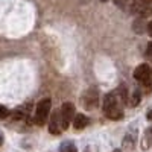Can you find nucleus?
Here are the masks:
<instances>
[{
  "instance_id": "nucleus-14",
  "label": "nucleus",
  "mask_w": 152,
  "mask_h": 152,
  "mask_svg": "<svg viewBox=\"0 0 152 152\" xmlns=\"http://www.w3.org/2000/svg\"><path fill=\"white\" fill-rule=\"evenodd\" d=\"M8 114H9L8 108H6V107H3L2 104H0V119H5V117H8Z\"/></svg>"
},
{
  "instance_id": "nucleus-4",
  "label": "nucleus",
  "mask_w": 152,
  "mask_h": 152,
  "mask_svg": "<svg viewBox=\"0 0 152 152\" xmlns=\"http://www.w3.org/2000/svg\"><path fill=\"white\" fill-rule=\"evenodd\" d=\"M81 104L85 110H94L99 104V93L96 88H88V90L82 94Z\"/></svg>"
},
{
  "instance_id": "nucleus-10",
  "label": "nucleus",
  "mask_w": 152,
  "mask_h": 152,
  "mask_svg": "<svg viewBox=\"0 0 152 152\" xmlns=\"http://www.w3.org/2000/svg\"><path fill=\"white\" fill-rule=\"evenodd\" d=\"M135 137H137L135 129H132L131 132H128V134H126V137H125V140H123V146H125V148L132 149V148H134V145H135Z\"/></svg>"
},
{
  "instance_id": "nucleus-13",
  "label": "nucleus",
  "mask_w": 152,
  "mask_h": 152,
  "mask_svg": "<svg viewBox=\"0 0 152 152\" xmlns=\"http://www.w3.org/2000/svg\"><path fill=\"white\" fill-rule=\"evenodd\" d=\"M131 100H132L131 104H132L134 107L140 102V90H138V88H135V90H134V94H132V99H131Z\"/></svg>"
},
{
  "instance_id": "nucleus-15",
  "label": "nucleus",
  "mask_w": 152,
  "mask_h": 152,
  "mask_svg": "<svg viewBox=\"0 0 152 152\" xmlns=\"http://www.w3.org/2000/svg\"><path fill=\"white\" fill-rule=\"evenodd\" d=\"M145 138H146L149 143H152V126H149V128L146 129V132H145Z\"/></svg>"
},
{
  "instance_id": "nucleus-2",
  "label": "nucleus",
  "mask_w": 152,
  "mask_h": 152,
  "mask_svg": "<svg viewBox=\"0 0 152 152\" xmlns=\"http://www.w3.org/2000/svg\"><path fill=\"white\" fill-rule=\"evenodd\" d=\"M50 108H52V100H50L49 97L43 99L38 102L37 108H35V116H34V123L37 125H44L46 120L49 119L50 116Z\"/></svg>"
},
{
  "instance_id": "nucleus-12",
  "label": "nucleus",
  "mask_w": 152,
  "mask_h": 152,
  "mask_svg": "<svg viewBox=\"0 0 152 152\" xmlns=\"http://www.w3.org/2000/svg\"><path fill=\"white\" fill-rule=\"evenodd\" d=\"M59 152H78V149L72 142H64L59 146Z\"/></svg>"
},
{
  "instance_id": "nucleus-5",
  "label": "nucleus",
  "mask_w": 152,
  "mask_h": 152,
  "mask_svg": "<svg viewBox=\"0 0 152 152\" xmlns=\"http://www.w3.org/2000/svg\"><path fill=\"white\" fill-rule=\"evenodd\" d=\"M134 78L142 82L143 85L146 87H151V82H152V75H151V67L148 64H140L135 70H134Z\"/></svg>"
},
{
  "instance_id": "nucleus-17",
  "label": "nucleus",
  "mask_w": 152,
  "mask_h": 152,
  "mask_svg": "<svg viewBox=\"0 0 152 152\" xmlns=\"http://www.w3.org/2000/svg\"><path fill=\"white\" fill-rule=\"evenodd\" d=\"M148 53H149V55L152 56V41H151V43L148 44Z\"/></svg>"
},
{
  "instance_id": "nucleus-19",
  "label": "nucleus",
  "mask_w": 152,
  "mask_h": 152,
  "mask_svg": "<svg viewBox=\"0 0 152 152\" xmlns=\"http://www.w3.org/2000/svg\"><path fill=\"white\" fill-rule=\"evenodd\" d=\"M146 117H148V120H151V122H152V110L148 113V116H146Z\"/></svg>"
},
{
  "instance_id": "nucleus-7",
  "label": "nucleus",
  "mask_w": 152,
  "mask_h": 152,
  "mask_svg": "<svg viewBox=\"0 0 152 152\" xmlns=\"http://www.w3.org/2000/svg\"><path fill=\"white\" fill-rule=\"evenodd\" d=\"M49 131H50V134H59L62 131L61 129V116H59V113L52 114L50 122H49Z\"/></svg>"
},
{
  "instance_id": "nucleus-21",
  "label": "nucleus",
  "mask_w": 152,
  "mask_h": 152,
  "mask_svg": "<svg viewBox=\"0 0 152 152\" xmlns=\"http://www.w3.org/2000/svg\"><path fill=\"white\" fill-rule=\"evenodd\" d=\"M100 2H107V0H100Z\"/></svg>"
},
{
  "instance_id": "nucleus-20",
  "label": "nucleus",
  "mask_w": 152,
  "mask_h": 152,
  "mask_svg": "<svg viewBox=\"0 0 152 152\" xmlns=\"http://www.w3.org/2000/svg\"><path fill=\"white\" fill-rule=\"evenodd\" d=\"M2 145H3V132L0 131V146H2Z\"/></svg>"
},
{
  "instance_id": "nucleus-11",
  "label": "nucleus",
  "mask_w": 152,
  "mask_h": 152,
  "mask_svg": "<svg viewBox=\"0 0 152 152\" xmlns=\"http://www.w3.org/2000/svg\"><path fill=\"white\" fill-rule=\"evenodd\" d=\"M146 29H148V24H145V21L142 18H138V20L134 21V31L137 34H143Z\"/></svg>"
},
{
  "instance_id": "nucleus-8",
  "label": "nucleus",
  "mask_w": 152,
  "mask_h": 152,
  "mask_svg": "<svg viewBox=\"0 0 152 152\" xmlns=\"http://www.w3.org/2000/svg\"><path fill=\"white\" fill-rule=\"evenodd\" d=\"M72 123H73V126H75V129H78V131H79V129L87 128V125L90 123V120H88V117L85 116V114L78 113V114H75V117H73Z\"/></svg>"
},
{
  "instance_id": "nucleus-9",
  "label": "nucleus",
  "mask_w": 152,
  "mask_h": 152,
  "mask_svg": "<svg viewBox=\"0 0 152 152\" xmlns=\"http://www.w3.org/2000/svg\"><path fill=\"white\" fill-rule=\"evenodd\" d=\"M116 94H117V99H119V102L122 104V107L125 105H128L129 104V96H128V88H126L123 84L116 90Z\"/></svg>"
},
{
  "instance_id": "nucleus-22",
  "label": "nucleus",
  "mask_w": 152,
  "mask_h": 152,
  "mask_svg": "<svg viewBox=\"0 0 152 152\" xmlns=\"http://www.w3.org/2000/svg\"><path fill=\"white\" fill-rule=\"evenodd\" d=\"M151 75H152V69H151Z\"/></svg>"
},
{
  "instance_id": "nucleus-23",
  "label": "nucleus",
  "mask_w": 152,
  "mask_h": 152,
  "mask_svg": "<svg viewBox=\"0 0 152 152\" xmlns=\"http://www.w3.org/2000/svg\"><path fill=\"white\" fill-rule=\"evenodd\" d=\"M151 14H152V9H151Z\"/></svg>"
},
{
  "instance_id": "nucleus-1",
  "label": "nucleus",
  "mask_w": 152,
  "mask_h": 152,
  "mask_svg": "<svg viewBox=\"0 0 152 152\" xmlns=\"http://www.w3.org/2000/svg\"><path fill=\"white\" fill-rule=\"evenodd\" d=\"M102 110H104V114L111 120H119V119L123 117V108H122V104L117 99L116 91H111V93L105 94Z\"/></svg>"
},
{
  "instance_id": "nucleus-6",
  "label": "nucleus",
  "mask_w": 152,
  "mask_h": 152,
  "mask_svg": "<svg viewBox=\"0 0 152 152\" xmlns=\"http://www.w3.org/2000/svg\"><path fill=\"white\" fill-rule=\"evenodd\" d=\"M152 9V0H134L131 3L132 14H148Z\"/></svg>"
},
{
  "instance_id": "nucleus-3",
  "label": "nucleus",
  "mask_w": 152,
  "mask_h": 152,
  "mask_svg": "<svg viewBox=\"0 0 152 152\" xmlns=\"http://www.w3.org/2000/svg\"><path fill=\"white\" fill-rule=\"evenodd\" d=\"M59 116H61V129L64 131L69 128V125L72 123L73 117H75V105L70 102L62 104L61 111H59Z\"/></svg>"
},
{
  "instance_id": "nucleus-16",
  "label": "nucleus",
  "mask_w": 152,
  "mask_h": 152,
  "mask_svg": "<svg viewBox=\"0 0 152 152\" xmlns=\"http://www.w3.org/2000/svg\"><path fill=\"white\" fill-rule=\"evenodd\" d=\"M114 2H116V5H119V6H125L129 0H114Z\"/></svg>"
},
{
  "instance_id": "nucleus-18",
  "label": "nucleus",
  "mask_w": 152,
  "mask_h": 152,
  "mask_svg": "<svg viewBox=\"0 0 152 152\" xmlns=\"http://www.w3.org/2000/svg\"><path fill=\"white\" fill-rule=\"evenodd\" d=\"M146 31H148V32H149V35L152 37V21H151V23L148 24V29H146Z\"/></svg>"
}]
</instances>
